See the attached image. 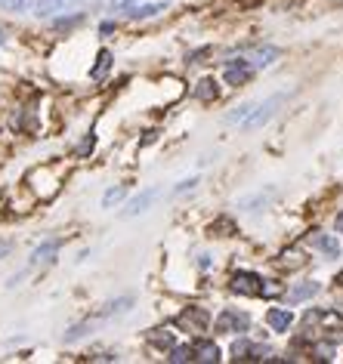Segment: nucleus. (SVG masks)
Masks as SVG:
<instances>
[{"label": "nucleus", "mask_w": 343, "mask_h": 364, "mask_svg": "<svg viewBox=\"0 0 343 364\" xmlns=\"http://www.w3.org/2000/svg\"><path fill=\"white\" fill-rule=\"evenodd\" d=\"M124 198V189L121 185H118V189H109L105 191V198H102V207H111V204H118Z\"/></svg>", "instance_id": "412c9836"}, {"label": "nucleus", "mask_w": 343, "mask_h": 364, "mask_svg": "<svg viewBox=\"0 0 343 364\" xmlns=\"http://www.w3.org/2000/svg\"><path fill=\"white\" fill-rule=\"evenodd\" d=\"M0 6H3V10H10V12H22L25 6H28V0H3Z\"/></svg>", "instance_id": "5701e85b"}, {"label": "nucleus", "mask_w": 343, "mask_h": 364, "mask_svg": "<svg viewBox=\"0 0 343 364\" xmlns=\"http://www.w3.org/2000/svg\"><path fill=\"white\" fill-rule=\"evenodd\" d=\"M216 96H220V87H216L214 77H204V81H198V87H195V99H201V102H214Z\"/></svg>", "instance_id": "f8f14e48"}, {"label": "nucleus", "mask_w": 343, "mask_h": 364, "mask_svg": "<svg viewBox=\"0 0 343 364\" xmlns=\"http://www.w3.org/2000/svg\"><path fill=\"white\" fill-rule=\"evenodd\" d=\"M195 361H204V364H214L216 358H220V349L214 346V343H207V340H198L195 343Z\"/></svg>", "instance_id": "9b49d317"}, {"label": "nucleus", "mask_w": 343, "mask_h": 364, "mask_svg": "<svg viewBox=\"0 0 343 364\" xmlns=\"http://www.w3.org/2000/svg\"><path fill=\"white\" fill-rule=\"evenodd\" d=\"M133 0H111V10H130Z\"/></svg>", "instance_id": "bb28decb"}, {"label": "nucleus", "mask_w": 343, "mask_h": 364, "mask_svg": "<svg viewBox=\"0 0 343 364\" xmlns=\"http://www.w3.org/2000/svg\"><path fill=\"white\" fill-rule=\"evenodd\" d=\"M223 77H226V84H232V87H245L250 77H254V65H250L248 59L229 62V65H226V71H223Z\"/></svg>", "instance_id": "20e7f679"}, {"label": "nucleus", "mask_w": 343, "mask_h": 364, "mask_svg": "<svg viewBox=\"0 0 343 364\" xmlns=\"http://www.w3.org/2000/svg\"><path fill=\"white\" fill-rule=\"evenodd\" d=\"M266 324L275 330V334H288V327L294 324V315L288 309H269L266 312Z\"/></svg>", "instance_id": "423d86ee"}, {"label": "nucleus", "mask_w": 343, "mask_h": 364, "mask_svg": "<svg viewBox=\"0 0 343 364\" xmlns=\"http://www.w3.org/2000/svg\"><path fill=\"white\" fill-rule=\"evenodd\" d=\"M250 108H254V102H245V105H239V108H235V111H229V115H226V121H229V124H239V121H245V117L250 115Z\"/></svg>", "instance_id": "aec40b11"}, {"label": "nucleus", "mask_w": 343, "mask_h": 364, "mask_svg": "<svg viewBox=\"0 0 343 364\" xmlns=\"http://www.w3.org/2000/svg\"><path fill=\"white\" fill-rule=\"evenodd\" d=\"M198 185V176H192V180H183L180 185H176V195H180V191H186V189H195Z\"/></svg>", "instance_id": "a878e982"}, {"label": "nucleus", "mask_w": 343, "mask_h": 364, "mask_svg": "<svg viewBox=\"0 0 343 364\" xmlns=\"http://www.w3.org/2000/svg\"><path fill=\"white\" fill-rule=\"evenodd\" d=\"M279 56H281V50H275V46H260V50H250V65L266 68V65H272Z\"/></svg>", "instance_id": "9d476101"}, {"label": "nucleus", "mask_w": 343, "mask_h": 364, "mask_svg": "<svg viewBox=\"0 0 343 364\" xmlns=\"http://www.w3.org/2000/svg\"><path fill=\"white\" fill-rule=\"evenodd\" d=\"M229 290L239 296H260L263 294V278L254 272H235L229 281Z\"/></svg>", "instance_id": "7ed1b4c3"}, {"label": "nucleus", "mask_w": 343, "mask_h": 364, "mask_svg": "<svg viewBox=\"0 0 343 364\" xmlns=\"http://www.w3.org/2000/svg\"><path fill=\"white\" fill-rule=\"evenodd\" d=\"M337 284H340V287H343V272H340V275H337Z\"/></svg>", "instance_id": "c756f323"}, {"label": "nucleus", "mask_w": 343, "mask_h": 364, "mask_svg": "<svg viewBox=\"0 0 343 364\" xmlns=\"http://www.w3.org/2000/svg\"><path fill=\"white\" fill-rule=\"evenodd\" d=\"M309 244L319 247L322 253H328L331 260H337L340 256V244H337V238H331V235H309Z\"/></svg>", "instance_id": "1a4fd4ad"}, {"label": "nucleus", "mask_w": 343, "mask_h": 364, "mask_svg": "<svg viewBox=\"0 0 343 364\" xmlns=\"http://www.w3.org/2000/svg\"><path fill=\"white\" fill-rule=\"evenodd\" d=\"M167 361L174 364H183V361H195V349L192 346H174L167 355Z\"/></svg>", "instance_id": "dca6fc26"}, {"label": "nucleus", "mask_w": 343, "mask_h": 364, "mask_svg": "<svg viewBox=\"0 0 343 364\" xmlns=\"http://www.w3.org/2000/svg\"><path fill=\"white\" fill-rule=\"evenodd\" d=\"M93 142H96L93 136H87V139H84V142L77 145V157H84V155H87V151H93Z\"/></svg>", "instance_id": "b1692460"}, {"label": "nucleus", "mask_w": 343, "mask_h": 364, "mask_svg": "<svg viewBox=\"0 0 343 364\" xmlns=\"http://www.w3.org/2000/svg\"><path fill=\"white\" fill-rule=\"evenodd\" d=\"M81 22V16H71V19H59L56 22V28H71V25H77Z\"/></svg>", "instance_id": "393cba45"}, {"label": "nucleus", "mask_w": 343, "mask_h": 364, "mask_svg": "<svg viewBox=\"0 0 343 364\" xmlns=\"http://www.w3.org/2000/svg\"><path fill=\"white\" fill-rule=\"evenodd\" d=\"M279 262H281L285 269H300V266H306V256H303L300 250H285Z\"/></svg>", "instance_id": "f3484780"}, {"label": "nucleus", "mask_w": 343, "mask_h": 364, "mask_svg": "<svg viewBox=\"0 0 343 364\" xmlns=\"http://www.w3.org/2000/svg\"><path fill=\"white\" fill-rule=\"evenodd\" d=\"M0 3H3V0H0Z\"/></svg>", "instance_id": "2f4dec72"}, {"label": "nucleus", "mask_w": 343, "mask_h": 364, "mask_svg": "<svg viewBox=\"0 0 343 364\" xmlns=\"http://www.w3.org/2000/svg\"><path fill=\"white\" fill-rule=\"evenodd\" d=\"M319 290H322V287H319V281H303V284H297V287L288 290L285 300L294 306V303H303V300H309V296H315Z\"/></svg>", "instance_id": "6e6552de"}, {"label": "nucleus", "mask_w": 343, "mask_h": 364, "mask_svg": "<svg viewBox=\"0 0 343 364\" xmlns=\"http://www.w3.org/2000/svg\"><path fill=\"white\" fill-rule=\"evenodd\" d=\"M161 10H167V3H146V6H140V10H130V19H151Z\"/></svg>", "instance_id": "a211bd4d"}, {"label": "nucleus", "mask_w": 343, "mask_h": 364, "mask_svg": "<svg viewBox=\"0 0 343 364\" xmlns=\"http://www.w3.org/2000/svg\"><path fill=\"white\" fill-rule=\"evenodd\" d=\"M3 41H6V37H3V31H0V44H3Z\"/></svg>", "instance_id": "7c9ffc66"}, {"label": "nucleus", "mask_w": 343, "mask_h": 364, "mask_svg": "<svg viewBox=\"0 0 343 364\" xmlns=\"http://www.w3.org/2000/svg\"><path fill=\"white\" fill-rule=\"evenodd\" d=\"M248 327H250V318L245 312H239V309H226L214 324L216 334H245Z\"/></svg>", "instance_id": "f257e3e1"}, {"label": "nucleus", "mask_w": 343, "mask_h": 364, "mask_svg": "<svg viewBox=\"0 0 343 364\" xmlns=\"http://www.w3.org/2000/svg\"><path fill=\"white\" fill-rule=\"evenodd\" d=\"M281 102H285V96H272V99H266V102H263L260 108L254 105V108H250V115L245 117V121H241V124H245V130H257V127H263V124H266L269 117H272L275 111H279V105H281Z\"/></svg>", "instance_id": "f03ea898"}, {"label": "nucleus", "mask_w": 343, "mask_h": 364, "mask_svg": "<svg viewBox=\"0 0 343 364\" xmlns=\"http://www.w3.org/2000/svg\"><path fill=\"white\" fill-rule=\"evenodd\" d=\"M109 65H111V52H109V50H102V52L96 56V65L90 68V77H93V81H102L105 71H109Z\"/></svg>", "instance_id": "4468645a"}, {"label": "nucleus", "mask_w": 343, "mask_h": 364, "mask_svg": "<svg viewBox=\"0 0 343 364\" xmlns=\"http://www.w3.org/2000/svg\"><path fill=\"white\" fill-rule=\"evenodd\" d=\"M183 330H192V334H201V330H207V312H204L201 306H189L186 312L176 318Z\"/></svg>", "instance_id": "39448f33"}, {"label": "nucleus", "mask_w": 343, "mask_h": 364, "mask_svg": "<svg viewBox=\"0 0 343 364\" xmlns=\"http://www.w3.org/2000/svg\"><path fill=\"white\" fill-rule=\"evenodd\" d=\"M68 0H37V16H53V12L65 10Z\"/></svg>", "instance_id": "6ab92c4d"}, {"label": "nucleus", "mask_w": 343, "mask_h": 364, "mask_svg": "<svg viewBox=\"0 0 343 364\" xmlns=\"http://www.w3.org/2000/svg\"><path fill=\"white\" fill-rule=\"evenodd\" d=\"M56 250H59V241H47V244H41V247L35 250V256H31V266H41V262H50Z\"/></svg>", "instance_id": "ddd939ff"}, {"label": "nucleus", "mask_w": 343, "mask_h": 364, "mask_svg": "<svg viewBox=\"0 0 343 364\" xmlns=\"http://www.w3.org/2000/svg\"><path fill=\"white\" fill-rule=\"evenodd\" d=\"M161 195V189H146L142 195H136L133 201L127 204V210H124V216H136V213H142V210H149V204L155 201V198Z\"/></svg>", "instance_id": "0eeeda50"}, {"label": "nucleus", "mask_w": 343, "mask_h": 364, "mask_svg": "<svg viewBox=\"0 0 343 364\" xmlns=\"http://www.w3.org/2000/svg\"><path fill=\"white\" fill-rule=\"evenodd\" d=\"M10 250H12V244H10V241H0V262L6 260V253H10Z\"/></svg>", "instance_id": "cd10ccee"}, {"label": "nucleus", "mask_w": 343, "mask_h": 364, "mask_svg": "<svg viewBox=\"0 0 343 364\" xmlns=\"http://www.w3.org/2000/svg\"><path fill=\"white\" fill-rule=\"evenodd\" d=\"M334 229L343 231V213H337V220H334Z\"/></svg>", "instance_id": "c85d7f7f"}, {"label": "nucleus", "mask_w": 343, "mask_h": 364, "mask_svg": "<svg viewBox=\"0 0 343 364\" xmlns=\"http://www.w3.org/2000/svg\"><path fill=\"white\" fill-rule=\"evenodd\" d=\"M149 343L158 349H174V334H170V330H151Z\"/></svg>", "instance_id": "2eb2a0df"}, {"label": "nucleus", "mask_w": 343, "mask_h": 364, "mask_svg": "<svg viewBox=\"0 0 343 364\" xmlns=\"http://www.w3.org/2000/svg\"><path fill=\"white\" fill-rule=\"evenodd\" d=\"M232 235V222L229 220H220V222H214V226H210V235Z\"/></svg>", "instance_id": "4be33fe9"}]
</instances>
